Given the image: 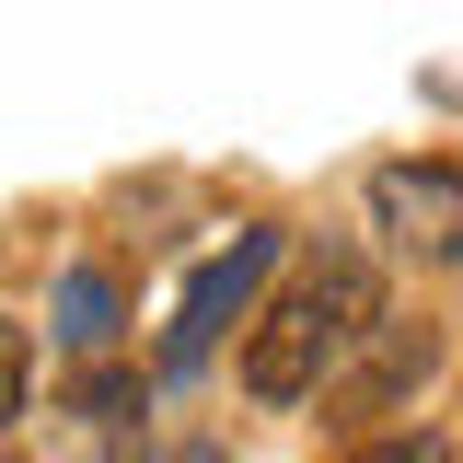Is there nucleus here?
<instances>
[{"label":"nucleus","mask_w":463,"mask_h":463,"mask_svg":"<svg viewBox=\"0 0 463 463\" xmlns=\"http://www.w3.org/2000/svg\"><path fill=\"white\" fill-rule=\"evenodd\" d=\"M371 221H383L394 255L452 267L463 255V163H383L371 174Z\"/></svg>","instance_id":"obj_3"},{"label":"nucleus","mask_w":463,"mask_h":463,"mask_svg":"<svg viewBox=\"0 0 463 463\" xmlns=\"http://www.w3.org/2000/svg\"><path fill=\"white\" fill-rule=\"evenodd\" d=\"M383 325V279L347 255V243H325V255H301L289 267V289L255 313V336H243V394L255 405H301L325 371H336L347 347Z\"/></svg>","instance_id":"obj_1"},{"label":"nucleus","mask_w":463,"mask_h":463,"mask_svg":"<svg viewBox=\"0 0 463 463\" xmlns=\"http://www.w3.org/2000/svg\"><path fill=\"white\" fill-rule=\"evenodd\" d=\"M279 267V232H232L221 255L185 279V301H174V336H163V371H197L209 347H221V325H243V301H255V279Z\"/></svg>","instance_id":"obj_4"},{"label":"nucleus","mask_w":463,"mask_h":463,"mask_svg":"<svg viewBox=\"0 0 463 463\" xmlns=\"http://www.w3.org/2000/svg\"><path fill=\"white\" fill-rule=\"evenodd\" d=\"M105 336H116V279H105V267H70V279H58V347L93 359Z\"/></svg>","instance_id":"obj_5"},{"label":"nucleus","mask_w":463,"mask_h":463,"mask_svg":"<svg viewBox=\"0 0 463 463\" xmlns=\"http://www.w3.org/2000/svg\"><path fill=\"white\" fill-rule=\"evenodd\" d=\"M359 463H452V452H440V440L417 429V440H359Z\"/></svg>","instance_id":"obj_8"},{"label":"nucleus","mask_w":463,"mask_h":463,"mask_svg":"<svg viewBox=\"0 0 463 463\" xmlns=\"http://www.w3.org/2000/svg\"><path fill=\"white\" fill-rule=\"evenodd\" d=\"M429 371H440V336H429V325H371V336L325 371V417H336V429H383L394 405H417Z\"/></svg>","instance_id":"obj_2"},{"label":"nucleus","mask_w":463,"mask_h":463,"mask_svg":"<svg viewBox=\"0 0 463 463\" xmlns=\"http://www.w3.org/2000/svg\"><path fill=\"white\" fill-rule=\"evenodd\" d=\"M151 463H221V440H185V452H151Z\"/></svg>","instance_id":"obj_9"},{"label":"nucleus","mask_w":463,"mask_h":463,"mask_svg":"<svg viewBox=\"0 0 463 463\" xmlns=\"http://www.w3.org/2000/svg\"><path fill=\"white\" fill-rule=\"evenodd\" d=\"M24 383H35V336H24V325L0 313V429L24 417Z\"/></svg>","instance_id":"obj_6"},{"label":"nucleus","mask_w":463,"mask_h":463,"mask_svg":"<svg viewBox=\"0 0 463 463\" xmlns=\"http://www.w3.org/2000/svg\"><path fill=\"white\" fill-rule=\"evenodd\" d=\"M81 417H139V371H81Z\"/></svg>","instance_id":"obj_7"}]
</instances>
